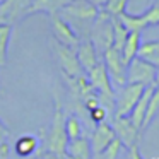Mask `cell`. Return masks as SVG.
I'll return each mask as SVG.
<instances>
[{"label":"cell","mask_w":159,"mask_h":159,"mask_svg":"<svg viewBox=\"0 0 159 159\" xmlns=\"http://www.w3.org/2000/svg\"><path fill=\"white\" fill-rule=\"evenodd\" d=\"M111 127H113V130H115L116 139L127 149L137 145V142H139V132H140V130H139V128L135 127L130 120H128V116H125V118H113Z\"/></svg>","instance_id":"8"},{"label":"cell","mask_w":159,"mask_h":159,"mask_svg":"<svg viewBox=\"0 0 159 159\" xmlns=\"http://www.w3.org/2000/svg\"><path fill=\"white\" fill-rule=\"evenodd\" d=\"M70 2H72V0H33L31 5L28 7V14H34V12H48V14L52 16V14L60 12L65 5H69Z\"/></svg>","instance_id":"13"},{"label":"cell","mask_w":159,"mask_h":159,"mask_svg":"<svg viewBox=\"0 0 159 159\" xmlns=\"http://www.w3.org/2000/svg\"><path fill=\"white\" fill-rule=\"evenodd\" d=\"M65 132H67V139L74 140V139L82 137V125H80L77 116H67L65 118Z\"/></svg>","instance_id":"22"},{"label":"cell","mask_w":159,"mask_h":159,"mask_svg":"<svg viewBox=\"0 0 159 159\" xmlns=\"http://www.w3.org/2000/svg\"><path fill=\"white\" fill-rule=\"evenodd\" d=\"M89 116H91V120H93L94 123H103V121L106 120V116H108V111H106V108H103L99 104V106H96L94 110L89 111Z\"/></svg>","instance_id":"26"},{"label":"cell","mask_w":159,"mask_h":159,"mask_svg":"<svg viewBox=\"0 0 159 159\" xmlns=\"http://www.w3.org/2000/svg\"><path fill=\"white\" fill-rule=\"evenodd\" d=\"M65 154L75 156V157H80V159H91V157H93L91 142L87 140V139H84V137H79V139H74V140H69Z\"/></svg>","instance_id":"16"},{"label":"cell","mask_w":159,"mask_h":159,"mask_svg":"<svg viewBox=\"0 0 159 159\" xmlns=\"http://www.w3.org/2000/svg\"><path fill=\"white\" fill-rule=\"evenodd\" d=\"M154 86L159 87V67H156V77H154Z\"/></svg>","instance_id":"31"},{"label":"cell","mask_w":159,"mask_h":159,"mask_svg":"<svg viewBox=\"0 0 159 159\" xmlns=\"http://www.w3.org/2000/svg\"><path fill=\"white\" fill-rule=\"evenodd\" d=\"M157 113H159V87H154L152 96H151L149 104H147V111H145L144 121H142V128H147Z\"/></svg>","instance_id":"20"},{"label":"cell","mask_w":159,"mask_h":159,"mask_svg":"<svg viewBox=\"0 0 159 159\" xmlns=\"http://www.w3.org/2000/svg\"><path fill=\"white\" fill-rule=\"evenodd\" d=\"M9 135H11V132H9V128L4 125V121L0 120V142H5L9 139Z\"/></svg>","instance_id":"28"},{"label":"cell","mask_w":159,"mask_h":159,"mask_svg":"<svg viewBox=\"0 0 159 159\" xmlns=\"http://www.w3.org/2000/svg\"><path fill=\"white\" fill-rule=\"evenodd\" d=\"M128 156H130V159H142V156H140V152H139L137 145H134V147L128 149Z\"/></svg>","instance_id":"29"},{"label":"cell","mask_w":159,"mask_h":159,"mask_svg":"<svg viewBox=\"0 0 159 159\" xmlns=\"http://www.w3.org/2000/svg\"><path fill=\"white\" fill-rule=\"evenodd\" d=\"M137 57L149 63H152L154 67H159V39L142 41Z\"/></svg>","instance_id":"15"},{"label":"cell","mask_w":159,"mask_h":159,"mask_svg":"<svg viewBox=\"0 0 159 159\" xmlns=\"http://www.w3.org/2000/svg\"><path fill=\"white\" fill-rule=\"evenodd\" d=\"M75 53H77V60H79L80 67H82V70H86V72L99 63L98 50H96V46L93 45V41H80V45L77 46Z\"/></svg>","instance_id":"11"},{"label":"cell","mask_w":159,"mask_h":159,"mask_svg":"<svg viewBox=\"0 0 159 159\" xmlns=\"http://www.w3.org/2000/svg\"><path fill=\"white\" fill-rule=\"evenodd\" d=\"M43 159H63V156H58V154H53V152H46Z\"/></svg>","instance_id":"30"},{"label":"cell","mask_w":159,"mask_h":159,"mask_svg":"<svg viewBox=\"0 0 159 159\" xmlns=\"http://www.w3.org/2000/svg\"><path fill=\"white\" fill-rule=\"evenodd\" d=\"M63 159H80V157H75V156H70V154H65Z\"/></svg>","instance_id":"32"},{"label":"cell","mask_w":159,"mask_h":159,"mask_svg":"<svg viewBox=\"0 0 159 159\" xmlns=\"http://www.w3.org/2000/svg\"><path fill=\"white\" fill-rule=\"evenodd\" d=\"M53 52L57 55V62H58L60 69H62L63 75L67 77H79L82 75V67H80L79 60H77V53L74 48H69L65 45H60L58 41H53Z\"/></svg>","instance_id":"6"},{"label":"cell","mask_w":159,"mask_h":159,"mask_svg":"<svg viewBox=\"0 0 159 159\" xmlns=\"http://www.w3.org/2000/svg\"><path fill=\"white\" fill-rule=\"evenodd\" d=\"M118 21L123 24V28L127 29L128 33H142L147 28V22L142 17V14L134 16V14H128V12H123V14L118 16Z\"/></svg>","instance_id":"17"},{"label":"cell","mask_w":159,"mask_h":159,"mask_svg":"<svg viewBox=\"0 0 159 159\" xmlns=\"http://www.w3.org/2000/svg\"><path fill=\"white\" fill-rule=\"evenodd\" d=\"M140 43H142L140 33H128L127 39H125L123 46H121V50H120L121 58H123L125 65H128V63L137 57L139 48H140Z\"/></svg>","instance_id":"14"},{"label":"cell","mask_w":159,"mask_h":159,"mask_svg":"<svg viewBox=\"0 0 159 159\" xmlns=\"http://www.w3.org/2000/svg\"><path fill=\"white\" fill-rule=\"evenodd\" d=\"M11 156V145L7 142H0V159H9Z\"/></svg>","instance_id":"27"},{"label":"cell","mask_w":159,"mask_h":159,"mask_svg":"<svg viewBox=\"0 0 159 159\" xmlns=\"http://www.w3.org/2000/svg\"><path fill=\"white\" fill-rule=\"evenodd\" d=\"M63 14H69L75 19H84V21H93L96 19L99 9L91 2V0H72L69 5L62 9Z\"/></svg>","instance_id":"9"},{"label":"cell","mask_w":159,"mask_h":159,"mask_svg":"<svg viewBox=\"0 0 159 159\" xmlns=\"http://www.w3.org/2000/svg\"><path fill=\"white\" fill-rule=\"evenodd\" d=\"M145 87L140 84H125L115 94V118H125L132 113Z\"/></svg>","instance_id":"2"},{"label":"cell","mask_w":159,"mask_h":159,"mask_svg":"<svg viewBox=\"0 0 159 159\" xmlns=\"http://www.w3.org/2000/svg\"><path fill=\"white\" fill-rule=\"evenodd\" d=\"M128 0H106L104 2V12L110 14L111 17H118L120 14L127 12Z\"/></svg>","instance_id":"24"},{"label":"cell","mask_w":159,"mask_h":159,"mask_svg":"<svg viewBox=\"0 0 159 159\" xmlns=\"http://www.w3.org/2000/svg\"><path fill=\"white\" fill-rule=\"evenodd\" d=\"M50 19H52V28H53L55 41H58L60 45L69 46V48L77 50V46L80 45V39H79V36H77V33L74 31L72 26H70L65 19H62L57 14H52Z\"/></svg>","instance_id":"7"},{"label":"cell","mask_w":159,"mask_h":159,"mask_svg":"<svg viewBox=\"0 0 159 159\" xmlns=\"http://www.w3.org/2000/svg\"><path fill=\"white\" fill-rule=\"evenodd\" d=\"M65 115H63L62 104H60L58 98L55 99V113H53V121L52 127L48 132V152L58 156H65L67 152V144H69V139H67V132H65Z\"/></svg>","instance_id":"1"},{"label":"cell","mask_w":159,"mask_h":159,"mask_svg":"<svg viewBox=\"0 0 159 159\" xmlns=\"http://www.w3.org/2000/svg\"><path fill=\"white\" fill-rule=\"evenodd\" d=\"M38 149V139L34 135H22L14 144V151L19 157H28Z\"/></svg>","instance_id":"18"},{"label":"cell","mask_w":159,"mask_h":159,"mask_svg":"<svg viewBox=\"0 0 159 159\" xmlns=\"http://www.w3.org/2000/svg\"><path fill=\"white\" fill-rule=\"evenodd\" d=\"M142 17L145 19L147 26H157L159 24V5L154 4L142 14Z\"/></svg>","instance_id":"25"},{"label":"cell","mask_w":159,"mask_h":159,"mask_svg":"<svg viewBox=\"0 0 159 159\" xmlns=\"http://www.w3.org/2000/svg\"><path fill=\"white\" fill-rule=\"evenodd\" d=\"M120 149H121V142L118 139H113L110 142V145H106L101 152L94 154V159H116L118 154H120Z\"/></svg>","instance_id":"23"},{"label":"cell","mask_w":159,"mask_h":159,"mask_svg":"<svg viewBox=\"0 0 159 159\" xmlns=\"http://www.w3.org/2000/svg\"><path fill=\"white\" fill-rule=\"evenodd\" d=\"M103 63L106 67V72L110 75V80L113 86L121 87L127 84V65H125L123 58H121L120 50L110 46L103 53Z\"/></svg>","instance_id":"4"},{"label":"cell","mask_w":159,"mask_h":159,"mask_svg":"<svg viewBox=\"0 0 159 159\" xmlns=\"http://www.w3.org/2000/svg\"><path fill=\"white\" fill-rule=\"evenodd\" d=\"M156 86H147L144 89V93H142V96L139 98L137 104L134 106V110H132V113L128 115V120L132 121V123L135 125V127L140 130L142 128V121H144V116H145V111H147V104H149V99H151L152 96V91H154Z\"/></svg>","instance_id":"12"},{"label":"cell","mask_w":159,"mask_h":159,"mask_svg":"<svg viewBox=\"0 0 159 159\" xmlns=\"http://www.w3.org/2000/svg\"><path fill=\"white\" fill-rule=\"evenodd\" d=\"M156 67L145 60L135 57L127 65V84H140V86H154Z\"/></svg>","instance_id":"5"},{"label":"cell","mask_w":159,"mask_h":159,"mask_svg":"<svg viewBox=\"0 0 159 159\" xmlns=\"http://www.w3.org/2000/svg\"><path fill=\"white\" fill-rule=\"evenodd\" d=\"M11 36H12V24H0V67H4L7 63Z\"/></svg>","instance_id":"19"},{"label":"cell","mask_w":159,"mask_h":159,"mask_svg":"<svg viewBox=\"0 0 159 159\" xmlns=\"http://www.w3.org/2000/svg\"><path fill=\"white\" fill-rule=\"evenodd\" d=\"M0 2H2V0H0Z\"/></svg>","instance_id":"33"},{"label":"cell","mask_w":159,"mask_h":159,"mask_svg":"<svg viewBox=\"0 0 159 159\" xmlns=\"http://www.w3.org/2000/svg\"><path fill=\"white\" fill-rule=\"evenodd\" d=\"M91 38H93V45L101 53H104L113 45V22H111V16L106 14L104 11L98 12Z\"/></svg>","instance_id":"3"},{"label":"cell","mask_w":159,"mask_h":159,"mask_svg":"<svg viewBox=\"0 0 159 159\" xmlns=\"http://www.w3.org/2000/svg\"><path fill=\"white\" fill-rule=\"evenodd\" d=\"M111 22H113V48L116 50H121V46H123L125 39H127L128 36V31L123 28V24H121L120 21H118V17H111Z\"/></svg>","instance_id":"21"},{"label":"cell","mask_w":159,"mask_h":159,"mask_svg":"<svg viewBox=\"0 0 159 159\" xmlns=\"http://www.w3.org/2000/svg\"><path fill=\"white\" fill-rule=\"evenodd\" d=\"M113 139H116V135H115V130L111 125H108L106 121H103V123H98L96 128H94L93 132V139H91V149H93V154H98V152H101L106 145H110V142L113 140Z\"/></svg>","instance_id":"10"}]
</instances>
